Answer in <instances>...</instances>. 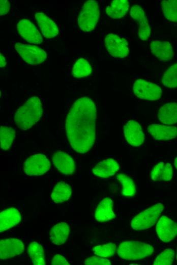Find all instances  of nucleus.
Returning <instances> with one entry per match:
<instances>
[{"label": "nucleus", "instance_id": "1", "mask_svg": "<svg viewBox=\"0 0 177 265\" xmlns=\"http://www.w3.org/2000/svg\"><path fill=\"white\" fill-rule=\"evenodd\" d=\"M96 118V108L90 98H79L73 104L66 118V129L69 142L76 152L85 153L93 146Z\"/></svg>", "mask_w": 177, "mask_h": 265}, {"label": "nucleus", "instance_id": "2", "mask_svg": "<svg viewBox=\"0 0 177 265\" xmlns=\"http://www.w3.org/2000/svg\"><path fill=\"white\" fill-rule=\"evenodd\" d=\"M42 113L40 99L37 97H32L17 110L14 120L18 127L26 130L40 120Z\"/></svg>", "mask_w": 177, "mask_h": 265}, {"label": "nucleus", "instance_id": "3", "mask_svg": "<svg viewBox=\"0 0 177 265\" xmlns=\"http://www.w3.org/2000/svg\"><path fill=\"white\" fill-rule=\"evenodd\" d=\"M154 249L150 244L140 241H125L117 248L119 256L127 260H137L152 255Z\"/></svg>", "mask_w": 177, "mask_h": 265}, {"label": "nucleus", "instance_id": "4", "mask_svg": "<svg viewBox=\"0 0 177 265\" xmlns=\"http://www.w3.org/2000/svg\"><path fill=\"white\" fill-rule=\"evenodd\" d=\"M164 209V205L158 203L141 211L131 221V226L135 230H143L155 224Z\"/></svg>", "mask_w": 177, "mask_h": 265}, {"label": "nucleus", "instance_id": "5", "mask_svg": "<svg viewBox=\"0 0 177 265\" xmlns=\"http://www.w3.org/2000/svg\"><path fill=\"white\" fill-rule=\"evenodd\" d=\"M100 11L97 1H86L82 6L78 18V24L84 32L93 31L96 26L99 18Z\"/></svg>", "mask_w": 177, "mask_h": 265}, {"label": "nucleus", "instance_id": "6", "mask_svg": "<svg viewBox=\"0 0 177 265\" xmlns=\"http://www.w3.org/2000/svg\"><path fill=\"white\" fill-rule=\"evenodd\" d=\"M15 48L22 59L29 64H40L47 59L46 52L38 46L18 42Z\"/></svg>", "mask_w": 177, "mask_h": 265}, {"label": "nucleus", "instance_id": "7", "mask_svg": "<svg viewBox=\"0 0 177 265\" xmlns=\"http://www.w3.org/2000/svg\"><path fill=\"white\" fill-rule=\"evenodd\" d=\"M50 167V161L44 154H36L25 160L23 171L29 176H40L47 172Z\"/></svg>", "mask_w": 177, "mask_h": 265}, {"label": "nucleus", "instance_id": "8", "mask_svg": "<svg viewBox=\"0 0 177 265\" xmlns=\"http://www.w3.org/2000/svg\"><path fill=\"white\" fill-rule=\"evenodd\" d=\"M135 95L140 99L156 100L162 96V90L158 85L144 80L138 79L133 86Z\"/></svg>", "mask_w": 177, "mask_h": 265}, {"label": "nucleus", "instance_id": "9", "mask_svg": "<svg viewBox=\"0 0 177 265\" xmlns=\"http://www.w3.org/2000/svg\"><path fill=\"white\" fill-rule=\"evenodd\" d=\"M105 45L109 54L114 58H124L129 52L127 41L114 34L105 37Z\"/></svg>", "mask_w": 177, "mask_h": 265}, {"label": "nucleus", "instance_id": "10", "mask_svg": "<svg viewBox=\"0 0 177 265\" xmlns=\"http://www.w3.org/2000/svg\"><path fill=\"white\" fill-rule=\"evenodd\" d=\"M156 231L162 241L169 242L177 236V223L166 216H162L157 223Z\"/></svg>", "mask_w": 177, "mask_h": 265}, {"label": "nucleus", "instance_id": "11", "mask_svg": "<svg viewBox=\"0 0 177 265\" xmlns=\"http://www.w3.org/2000/svg\"><path fill=\"white\" fill-rule=\"evenodd\" d=\"M24 250L23 242L15 238L1 240L0 241V258L8 259L19 255Z\"/></svg>", "mask_w": 177, "mask_h": 265}, {"label": "nucleus", "instance_id": "12", "mask_svg": "<svg viewBox=\"0 0 177 265\" xmlns=\"http://www.w3.org/2000/svg\"><path fill=\"white\" fill-rule=\"evenodd\" d=\"M17 28L19 34L28 42L38 44L43 42L40 33L29 20H20L17 23Z\"/></svg>", "mask_w": 177, "mask_h": 265}, {"label": "nucleus", "instance_id": "13", "mask_svg": "<svg viewBox=\"0 0 177 265\" xmlns=\"http://www.w3.org/2000/svg\"><path fill=\"white\" fill-rule=\"evenodd\" d=\"M124 134L127 142L133 146H139L144 140V135L140 125L134 120L128 121L124 126Z\"/></svg>", "mask_w": 177, "mask_h": 265}, {"label": "nucleus", "instance_id": "14", "mask_svg": "<svg viewBox=\"0 0 177 265\" xmlns=\"http://www.w3.org/2000/svg\"><path fill=\"white\" fill-rule=\"evenodd\" d=\"M130 14L138 23V35L140 39L147 40L151 34V28L142 8L138 5H134L131 8Z\"/></svg>", "mask_w": 177, "mask_h": 265}, {"label": "nucleus", "instance_id": "15", "mask_svg": "<svg viewBox=\"0 0 177 265\" xmlns=\"http://www.w3.org/2000/svg\"><path fill=\"white\" fill-rule=\"evenodd\" d=\"M52 162L56 168L64 175H72L75 171V163L72 157L63 151L52 155Z\"/></svg>", "mask_w": 177, "mask_h": 265}, {"label": "nucleus", "instance_id": "16", "mask_svg": "<svg viewBox=\"0 0 177 265\" xmlns=\"http://www.w3.org/2000/svg\"><path fill=\"white\" fill-rule=\"evenodd\" d=\"M148 132L156 140H170L177 137V127L153 124L148 127Z\"/></svg>", "mask_w": 177, "mask_h": 265}, {"label": "nucleus", "instance_id": "17", "mask_svg": "<svg viewBox=\"0 0 177 265\" xmlns=\"http://www.w3.org/2000/svg\"><path fill=\"white\" fill-rule=\"evenodd\" d=\"M21 220L20 211L14 207H9L0 214V231H7L17 225Z\"/></svg>", "mask_w": 177, "mask_h": 265}, {"label": "nucleus", "instance_id": "18", "mask_svg": "<svg viewBox=\"0 0 177 265\" xmlns=\"http://www.w3.org/2000/svg\"><path fill=\"white\" fill-rule=\"evenodd\" d=\"M119 169V164L113 158H107L97 164L93 167L92 172L96 176L108 178L114 175Z\"/></svg>", "mask_w": 177, "mask_h": 265}, {"label": "nucleus", "instance_id": "19", "mask_svg": "<svg viewBox=\"0 0 177 265\" xmlns=\"http://www.w3.org/2000/svg\"><path fill=\"white\" fill-rule=\"evenodd\" d=\"M152 53L160 61L167 62L174 56L171 44L167 41H153L150 44Z\"/></svg>", "mask_w": 177, "mask_h": 265}, {"label": "nucleus", "instance_id": "20", "mask_svg": "<svg viewBox=\"0 0 177 265\" xmlns=\"http://www.w3.org/2000/svg\"><path fill=\"white\" fill-rule=\"evenodd\" d=\"M37 22L43 36L47 38L56 37L58 34V29L56 24L42 12H38L35 14Z\"/></svg>", "mask_w": 177, "mask_h": 265}, {"label": "nucleus", "instance_id": "21", "mask_svg": "<svg viewBox=\"0 0 177 265\" xmlns=\"http://www.w3.org/2000/svg\"><path fill=\"white\" fill-rule=\"evenodd\" d=\"M113 206V201L110 198L106 197L103 199L98 205L95 211V218L96 221L105 222L114 219L115 215Z\"/></svg>", "mask_w": 177, "mask_h": 265}, {"label": "nucleus", "instance_id": "22", "mask_svg": "<svg viewBox=\"0 0 177 265\" xmlns=\"http://www.w3.org/2000/svg\"><path fill=\"white\" fill-rule=\"evenodd\" d=\"M70 234V228L66 223L60 222L50 229L49 239L55 245H62L66 243Z\"/></svg>", "mask_w": 177, "mask_h": 265}, {"label": "nucleus", "instance_id": "23", "mask_svg": "<svg viewBox=\"0 0 177 265\" xmlns=\"http://www.w3.org/2000/svg\"><path fill=\"white\" fill-rule=\"evenodd\" d=\"M158 119L163 124L171 125L177 123V103L170 102L162 105L158 112Z\"/></svg>", "mask_w": 177, "mask_h": 265}, {"label": "nucleus", "instance_id": "24", "mask_svg": "<svg viewBox=\"0 0 177 265\" xmlns=\"http://www.w3.org/2000/svg\"><path fill=\"white\" fill-rule=\"evenodd\" d=\"M172 173L171 164L162 162L154 167L151 177L153 181H169L172 179Z\"/></svg>", "mask_w": 177, "mask_h": 265}, {"label": "nucleus", "instance_id": "25", "mask_svg": "<svg viewBox=\"0 0 177 265\" xmlns=\"http://www.w3.org/2000/svg\"><path fill=\"white\" fill-rule=\"evenodd\" d=\"M129 2L127 0H114L106 8L107 15L113 19L124 17L129 9Z\"/></svg>", "mask_w": 177, "mask_h": 265}, {"label": "nucleus", "instance_id": "26", "mask_svg": "<svg viewBox=\"0 0 177 265\" xmlns=\"http://www.w3.org/2000/svg\"><path fill=\"white\" fill-rule=\"evenodd\" d=\"M71 194V187L64 181H60L53 189L51 198L54 203H61L68 200Z\"/></svg>", "mask_w": 177, "mask_h": 265}, {"label": "nucleus", "instance_id": "27", "mask_svg": "<svg viewBox=\"0 0 177 265\" xmlns=\"http://www.w3.org/2000/svg\"><path fill=\"white\" fill-rule=\"evenodd\" d=\"M27 250V254L33 264H46L44 249L40 244L36 242L31 243Z\"/></svg>", "mask_w": 177, "mask_h": 265}, {"label": "nucleus", "instance_id": "28", "mask_svg": "<svg viewBox=\"0 0 177 265\" xmlns=\"http://www.w3.org/2000/svg\"><path fill=\"white\" fill-rule=\"evenodd\" d=\"M116 177L122 185V194L123 196L127 197H132L136 195L135 184L130 177L123 173L117 174Z\"/></svg>", "mask_w": 177, "mask_h": 265}, {"label": "nucleus", "instance_id": "29", "mask_svg": "<svg viewBox=\"0 0 177 265\" xmlns=\"http://www.w3.org/2000/svg\"><path fill=\"white\" fill-rule=\"evenodd\" d=\"M92 68L89 62L83 58L79 59L72 68V75L76 78H82L90 75Z\"/></svg>", "mask_w": 177, "mask_h": 265}, {"label": "nucleus", "instance_id": "30", "mask_svg": "<svg viewBox=\"0 0 177 265\" xmlns=\"http://www.w3.org/2000/svg\"><path fill=\"white\" fill-rule=\"evenodd\" d=\"M15 137V131L11 127L1 126L0 129L1 147L7 150L12 145Z\"/></svg>", "mask_w": 177, "mask_h": 265}, {"label": "nucleus", "instance_id": "31", "mask_svg": "<svg viewBox=\"0 0 177 265\" xmlns=\"http://www.w3.org/2000/svg\"><path fill=\"white\" fill-rule=\"evenodd\" d=\"M164 17L168 20L177 22V0H166L161 2Z\"/></svg>", "mask_w": 177, "mask_h": 265}, {"label": "nucleus", "instance_id": "32", "mask_svg": "<svg viewBox=\"0 0 177 265\" xmlns=\"http://www.w3.org/2000/svg\"><path fill=\"white\" fill-rule=\"evenodd\" d=\"M162 83L167 87H177V63L170 66L164 73Z\"/></svg>", "mask_w": 177, "mask_h": 265}, {"label": "nucleus", "instance_id": "33", "mask_svg": "<svg viewBox=\"0 0 177 265\" xmlns=\"http://www.w3.org/2000/svg\"><path fill=\"white\" fill-rule=\"evenodd\" d=\"M116 245L109 243L95 246L93 251L94 253L99 256L106 258L113 256L116 251Z\"/></svg>", "mask_w": 177, "mask_h": 265}, {"label": "nucleus", "instance_id": "34", "mask_svg": "<svg viewBox=\"0 0 177 265\" xmlns=\"http://www.w3.org/2000/svg\"><path fill=\"white\" fill-rule=\"evenodd\" d=\"M174 251L171 248L164 250L155 258L153 264L155 265H170L173 261Z\"/></svg>", "mask_w": 177, "mask_h": 265}, {"label": "nucleus", "instance_id": "35", "mask_svg": "<svg viewBox=\"0 0 177 265\" xmlns=\"http://www.w3.org/2000/svg\"><path fill=\"white\" fill-rule=\"evenodd\" d=\"M84 264L86 265H110L111 263L108 259L100 257V256H93L86 258L84 261Z\"/></svg>", "mask_w": 177, "mask_h": 265}, {"label": "nucleus", "instance_id": "36", "mask_svg": "<svg viewBox=\"0 0 177 265\" xmlns=\"http://www.w3.org/2000/svg\"><path fill=\"white\" fill-rule=\"evenodd\" d=\"M51 263L52 265L70 264L65 257L60 254H56L53 257Z\"/></svg>", "mask_w": 177, "mask_h": 265}, {"label": "nucleus", "instance_id": "37", "mask_svg": "<svg viewBox=\"0 0 177 265\" xmlns=\"http://www.w3.org/2000/svg\"><path fill=\"white\" fill-rule=\"evenodd\" d=\"M10 3L7 0H1L0 1V15L1 16L6 14L10 10Z\"/></svg>", "mask_w": 177, "mask_h": 265}, {"label": "nucleus", "instance_id": "38", "mask_svg": "<svg viewBox=\"0 0 177 265\" xmlns=\"http://www.w3.org/2000/svg\"><path fill=\"white\" fill-rule=\"evenodd\" d=\"M7 64L6 59L4 57V56L2 55V53L1 52V56H0V66L1 68H3L6 66Z\"/></svg>", "mask_w": 177, "mask_h": 265}, {"label": "nucleus", "instance_id": "39", "mask_svg": "<svg viewBox=\"0 0 177 265\" xmlns=\"http://www.w3.org/2000/svg\"><path fill=\"white\" fill-rule=\"evenodd\" d=\"M174 165L175 168L177 169V156L174 159Z\"/></svg>", "mask_w": 177, "mask_h": 265}, {"label": "nucleus", "instance_id": "40", "mask_svg": "<svg viewBox=\"0 0 177 265\" xmlns=\"http://www.w3.org/2000/svg\"><path fill=\"white\" fill-rule=\"evenodd\" d=\"M176 260H177V254H176Z\"/></svg>", "mask_w": 177, "mask_h": 265}]
</instances>
